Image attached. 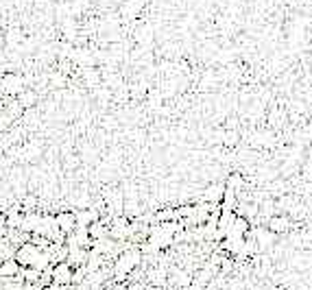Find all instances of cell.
I'll use <instances>...</instances> for the list:
<instances>
[{"label":"cell","mask_w":312,"mask_h":290,"mask_svg":"<svg viewBox=\"0 0 312 290\" xmlns=\"http://www.w3.org/2000/svg\"><path fill=\"white\" fill-rule=\"evenodd\" d=\"M0 87H2V92H7V94L11 96H18L20 92H24L26 87H24V79H22L20 74H15V72H7L0 79Z\"/></svg>","instance_id":"cell-3"},{"label":"cell","mask_w":312,"mask_h":290,"mask_svg":"<svg viewBox=\"0 0 312 290\" xmlns=\"http://www.w3.org/2000/svg\"><path fill=\"white\" fill-rule=\"evenodd\" d=\"M20 269H22V266L13 258L2 260V262H0V277H4V280H13V277H18Z\"/></svg>","instance_id":"cell-6"},{"label":"cell","mask_w":312,"mask_h":290,"mask_svg":"<svg viewBox=\"0 0 312 290\" xmlns=\"http://www.w3.org/2000/svg\"><path fill=\"white\" fill-rule=\"evenodd\" d=\"M142 262V251L140 249H125L118 253V258L114 260V266H112V275H114V282L116 284H125L133 275V271L140 266Z\"/></svg>","instance_id":"cell-1"},{"label":"cell","mask_w":312,"mask_h":290,"mask_svg":"<svg viewBox=\"0 0 312 290\" xmlns=\"http://www.w3.org/2000/svg\"><path fill=\"white\" fill-rule=\"evenodd\" d=\"M171 280H173L175 286H179V288H188L190 284H192V280L188 277V273L186 271H175L171 275Z\"/></svg>","instance_id":"cell-9"},{"label":"cell","mask_w":312,"mask_h":290,"mask_svg":"<svg viewBox=\"0 0 312 290\" xmlns=\"http://www.w3.org/2000/svg\"><path fill=\"white\" fill-rule=\"evenodd\" d=\"M72 275L74 269L68 264V262H57V264H51V277L55 286H72Z\"/></svg>","instance_id":"cell-2"},{"label":"cell","mask_w":312,"mask_h":290,"mask_svg":"<svg viewBox=\"0 0 312 290\" xmlns=\"http://www.w3.org/2000/svg\"><path fill=\"white\" fill-rule=\"evenodd\" d=\"M55 223H57L59 232H62L63 236H68V233H72V232H74V227H76L74 212H70V210L57 212V214H55Z\"/></svg>","instance_id":"cell-4"},{"label":"cell","mask_w":312,"mask_h":290,"mask_svg":"<svg viewBox=\"0 0 312 290\" xmlns=\"http://www.w3.org/2000/svg\"><path fill=\"white\" fill-rule=\"evenodd\" d=\"M101 218V212L92 210V207H81V210H74V221L76 227H90L92 223H96Z\"/></svg>","instance_id":"cell-5"},{"label":"cell","mask_w":312,"mask_h":290,"mask_svg":"<svg viewBox=\"0 0 312 290\" xmlns=\"http://www.w3.org/2000/svg\"><path fill=\"white\" fill-rule=\"evenodd\" d=\"M18 103L22 105V109H29V107H33V105H37V94L33 90H24V92H20L18 94Z\"/></svg>","instance_id":"cell-8"},{"label":"cell","mask_w":312,"mask_h":290,"mask_svg":"<svg viewBox=\"0 0 312 290\" xmlns=\"http://www.w3.org/2000/svg\"><path fill=\"white\" fill-rule=\"evenodd\" d=\"M288 227H291V221H288L286 216H271L269 218V227H266V229L277 236V233L288 232Z\"/></svg>","instance_id":"cell-7"}]
</instances>
